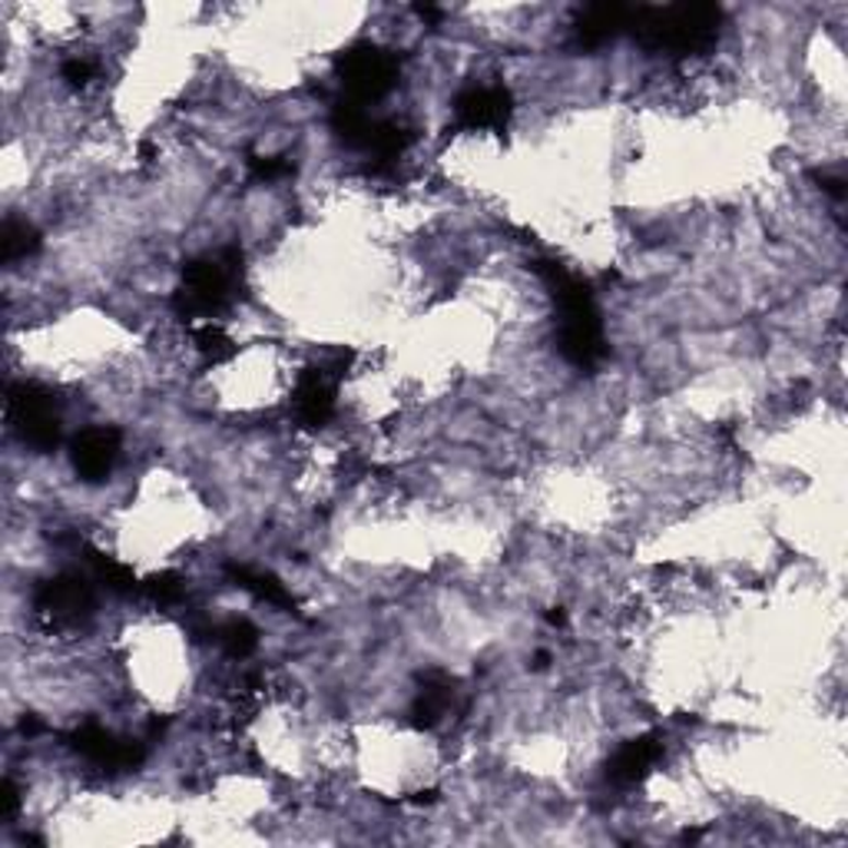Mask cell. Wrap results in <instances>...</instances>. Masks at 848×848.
Instances as JSON below:
<instances>
[{
	"label": "cell",
	"mask_w": 848,
	"mask_h": 848,
	"mask_svg": "<svg viewBox=\"0 0 848 848\" xmlns=\"http://www.w3.org/2000/svg\"><path fill=\"white\" fill-rule=\"evenodd\" d=\"M216 640L232 660H249L259 647V630L249 620H229L216 630Z\"/></svg>",
	"instance_id": "d6986e66"
},
{
	"label": "cell",
	"mask_w": 848,
	"mask_h": 848,
	"mask_svg": "<svg viewBox=\"0 0 848 848\" xmlns=\"http://www.w3.org/2000/svg\"><path fill=\"white\" fill-rule=\"evenodd\" d=\"M338 80L355 103H372L385 96L398 83V57L375 47V44H358L338 57Z\"/></svg>",
	"instance_id": "5b68a950"
},
{
	"label": "cell",
	"mask_w": 848,
	"mask_h": 848,
	"mask_svg": "<svg viewBox=\"0 0 848 848\" xmlns=\"http://www.w3.org/2000/svg\"><path fill=\"white\" fill-rule=\"evenodd\" d=\"M70 746L93 763L96 769H109V773H127L143 766L147 759V746L133 743V740H116L113 733H106L96 722H83L80 730H73Z\"/></svg>",
	"instance_id": "ba28073f"
},
{
	"label": "cell",
	"mask_w": 848,
	"mask_h": 848,
	"mask_svg": "<svg viewBox=\"0 0 848 848\" xmlns=\"http://www.w3.org/2000/svg\"><path fill=\"white\" fill-rule=\"evenodd\" d=\"M60 77H63L70 86H86V83L93 80V63L83 60V57H70V60H63Z\"/></svg>",
	"instance_id": "7402d4cb"
},
{
	"label": "cell",
	"mask_w": 848,
	"mask_h": 848,
	"mask_svg": "<svg viewBox=\"0 0 848 848\" xmlns=\"http://www.w3.org/2000/svg\"><path fill=\"white\" fill-rule=\"evenodd\" d=\"M335 395H338V382L328 379L322 365L302 369L299 382H295V395H292L299 425L322 428L332 418V411H335Z\"/></svg>",
	"instance_id": "9c48e42d"
},
{
	"label": "cell",
	"mask_w": 848,
	"mask_h": 848,
	"mask_svg": "<svg viewBox=\"0 0 848 848\" xmlns=\"http://www.w3.org/2000/svg\"><path fill=\"white\" fill-rule=\"evenodd\" d=\"M451 699H454V683L438 670L425 673L421 689L411 702V725H418V730H434V725L441 722V716L448 712Z\"/></svg>",
	"instance_id": "4fadbf2b"
},
{
	"label": "cell",
	"mask_w": 848,
	"mask_h": 848,
	"mask_svg": "<svg viewBox=\"0 0 848 848\" xmlns=\"http://www.w3.org/2000/svg\"><path fill=\"white\" fill-rule=\"evenodd\" d=\"M531 666H534V670H547V666H550V653H547V650H537Z\"/></svg>",
	"instance_id": "83f0119b"
},
{
	"label": "cell",
	"mask_w": 848,
	"mask_h": 848,
	"mask_svg": "<svg viewBox=\"0 0 848 848\" xmlns=\"http://www.w3.org/2000/svg\"><path fill=\"white\" fill-rule=\"evenodd\" d=\"M225 573H229V580H232L235 586L256 593L259 600L272 603V607H282V611H289V614H299V611H295V596L286 590V583H279V577L263 573V570H253V567H246V564H225Z\"/></svg>",
	"instance_id": "5bb4252c"
},
{
	"label": "cell",
	"mask_w": 848,
	"mask_h": 848,
	"mask_svg": "<svg viewBox=\"0 0 848 848\" xmlns=\"http://www.w3.org/2000/svg\"><path fill=\"white\" fill-rule=\"evenodd\" d=\"M8 421L24 444L47 454L60 444V411L54 395L37 382H14L8 388Z\"/></svg>",
	"instance_id": "277c9868"
},
{
	"label": "cell",
	"mask_w": 848,
	"mask_h": 848,
	"mask_svg": "<svg viewBox=\"0 0 848 848\" xmlns=\"http://www.w3.org/2000/svg\"><path fill=\"white\" fill-rule=\"evenodd\" d=\"M34 607L54 630L77 627L93 614V586L83 573H57L37 586Z\"/></svg>",
	"instance_id": "8992f818"
},
{
	"label": "cell",
	"mask_w": 848,
	"mask_h": 848,
	"mask_svg": "<svg viewBox=\"0 0 848 848\" xmlns=\"http://www.w3.org/2000/svg\"><path fill=\"white\" fill-rule=\"evenodd\" d=\"M531 269L550 289V299L557 305V351L580 372L596 369L607 358V341H603V322L590 282L567 272L554 259H534Z\"/></svg>",
	"instance_id": "6da1fadb"
},
{
	"label": "cell",
	"mask_w": 848,
	"mask_h": 848,
	"mask_svg": "<svg viewBox=\"0 0 848 848\" xmlns=\"http://www.w3.org/2000/svg\"><path fill=\"white\" fill-rule=\"evenodd\" d=\"M415 14H418L421 21H428V24H438V21L444 18V14H441V8H434V4H418V8H415Z\"/></svg>",
	"instance_id": "d4e9b609"
},
{
	"label": "cell",
	"mask_w": 848,
	"mask_h": 848,
	"mask_svg": "<svg viewBox=\"0 0 848 848\" xmlns=\"http://www.w3.org/2000/svg\"><path fill=\"white\" fill-rule=\"evenodd\" d=\"M815 183L832 196V199H845V179L832 176V173H815Z\"/></svg>",
	"instance_id": "cb8c5ba5"
},
{
	"label": "cell",
	"mask_w": 848,
	"mask_h": 848,
	"mask_svg": "<svg viewBox=\"0 0 848 848\" xmlns=\"http://www.w3.org/2000/svg\"><path fill=\"white\" fill-rule=\"evenodd\" d=\"M663 756V736L660 733H643L630 740L627 746L617 750V756L607 763V779L614 786H637L647 779L653 763Z\"/></svg>",
	"instance_id": "7c38bea8"
},
{
	"label": "cell",
	"mask_w": 848,
	"mask_h": 848,
	"mask_svg": "<svg viewBox=\"0 0 848 848\" xmlns=\"http://www.w3.org/2000/svg\"><path fill=\"white\" fill-rule=\"evenodd\" d=\"M372 127H375V119L365 113V106H361V103H355V100L345 96V100H338V103L332 106V130H335L338 140H345L348 147L365 150Z\"/></svg>",
	"instance_id": "9a60e30c"
},
{
	"label": "cell",
	"mask_w": 848,
	"mask_h": 848,
	"mask_svg": "<svg viewBox=\"0 0 848 848\" xmlns=\"http://www.w3.org/2000/svg\"><path fill=\"white\" fill-rule=\"evenodd\" d=\"M153 156H156V147H153V143H140V160H143V163H153Z\"/></svg>",
	"instance_id": "f546056e"
},
{
	"label": "cell",
	"mask_w": 848,
	"mask_h": 848,
	"mask_svg": "<svg viewBox=\"0 0 848 848\" xmlns=\"http://www.w3.org/2000/svg\"><path fill=\"white\" fill-rule=\"evenodd\" d=\"M434 799H438V792H434V789H425V792H415L408 802H411V805H431Z\"/></svg>",
	"instance_id": "4316f807"
},
{
	"label": "cell",
	"mask_w": 848,
	"mask_h": 848,
	"mask_svg": "<svg viewBox=\"0 0 848 848\" xmlns=\"http://www.w3.org/2000/svg\"><path fill=\"white\" fill-rule=\"evenodd\" d=\"M40 232L31 225V222H21V219H8L4 222V235H0V256H4V263H21V259H31L40 253Z\"/></svg>",
	"instance_id": "e0dca14e"
},
{
	"label": "cell",
	"mask_w": 848,
	"mask_h": 848,
	"mask_svg": "<svg viewBox=\"0 0 848 848\" xmlns=\"http://www.w3.org/2000/svg\"><path fill=\"white\" fill-rule=\"evenodd\" d=\"M547 624H550V627H564V624H567V614H564V611H547Z\"/></svg>",
	"instance_id": "f1b7e54d"
},
{
	"label": "cell",
	"mask_w": 848,
	"mask_h": 848,
	"mask_svg": "<svg viewBox=\"0 0 848 848\" xmlns=\"http://www.w3.org/2000/svg\"><path fill=\"white\" fill-rule=\"evenodd\" d=\"M193 341H196L199 355L206 358V365H222V361H229V358L239 351L235 341L225 335V328L216 325V322H199V325H193Z\"/></svg>",
	"instance_id": "ac0fdd59"
},
{
	"label": "cell",
	"mask_w": 848,
	"mask_h": 848,
	"mask_svg": "<svg viewBox=\"0 0 848 848\" xmlns=\"http://www.w3.org/2000/svg\"><path fill=\"white\" fill-rule=\"evenodd\" d=\"M292 173V163L289 160H279V156H249V176L259 179V183H269V179H282Z\"/></svg>",
	"instance_id": "44dd1931"
},
{
	"label": "cell",
	"mask_w": 848,
	"mask_h": 848,
	"mask_svg": "<svg viewBox=\"0 0 848 848\" xmlns=\"http://www.w3.org/2000/svg\"><path fill=\"white\" fill-rule=\"evenodd\" d=\"M21 733H24V736H37V733H44V722L34 719V716H27V719L21 722Z\"/></svg>",
	"instance_id": "484cf974"
},
{
	"label": "cell",
	"mask_w": 848,
	"mask_h": 848,
	"mask_svg": "<svg viewBox=\"0 0 848 848\" xmlns=\"http://www.w3.org/2000/svg\"><path fill=\"white\" fill-rule=\"evenodd\" d=\"M119 431L116 428H86L73 441V467L86 484H100L109 477L116 457H119Z\"/></svg>",
	"instance_id": "30bf717a"
},
{
	"label": "cell",
	"mask_w": 848,
	"mask_h": 848,
	"mask_svg": "<svg viewBox=\"0 0 848 848\" xmlns=\"http://www.w3.org/2000/svg\"><path fill=\"white\" fill-rule=\"evenodd\" d=\"M140 590H143L153 603H160V607H173V603L183 600L186 583H183V577H179L176 570H163V573L147 577V580L140 583Z\"/></svg>",
	"instance_id": "ffe728a7"
},
{
	"label": "cell",
	"mask_w": 848,
	"mask_h": 848,
	"mask_svg": "<svg viewBox=\"0 0 848 848\" xmlns=\"http://www.w3.org/2000/svg\"><path fill=\"white\" fill-rule=\"evenodd\" d=\"M630 14H634V8H627V4H611V0L583 8L580 18H577V24H573L577 47L593 50V47H600V44L614 40L617 34H627Z\"/></svg>",
	"instance_id": "8fae6325"
},
{
	"label": "cell",
	"mask_w": 848,
	"mask_h": 848,
	"mask_svg": "<svg viewBox=\"0 0 848 848\" xmlns=\"http://www.w3.org/2000/svg\"><path fill=\"white\" fill-rule=\"evenodd\" d=\"M83 554H86V564H90L93 577H96L106 590L124 593V596L133 593V590H140V580H137V573H133L127 564H119V560H113V557H106L103 550L86 547V544H83Z\"/></svg>",
	"instance_id": "2e32d148"
},
{
	"label": "cell",
	"mask_w": 848,
	"mask_h": 848,
	"mask_svg": "<svg viewBox=\"0 0 848 848\" xmlns=\"http://www.w3.org/2000/svg\"><path fill=\"white\" fill-rule=\"evenodd\" d=\"M18 812H21V789L14 786V779H4V786H0V818L14 822Z\"/></svg>",
	"instance_id": "603a6c76"
},
{
	"label": "cell",
	"mask_w": 848,
	"mask_h": 848,
	"mask_svg": "<svg viewBox=\"0 0 848 848\" xmlns=\"http://www.w3.org/2000/svg\"><path fill=\"white\" fill-rule=\"evenodd\" d=\"M722 27V11L716 4H670V8H634L627 34L653 50L670 57L706 54Z\"/></svg>",
	"instance_id": "7a4b0ae2"
},
{
	"label": "cell",
	"mask_w": 848,
	"mask_h": 848,
	"mask_svg": "<svg viewBox=\"0 0 848 848\" xmlns=\"http://www.w3.org/2000/svg\"><path fill=\"white\" fill-rule=\"evenodd\" d=\"M242 279V253L235 246L222 249L219 256H206V259H193L183 266V286L173 295V312L193 328L202 322H212V315H219L239 289Z\"/></svg>",
	"instance_id": "3957f363"
},
{
	"label": "cell",
	"mask_w": 848,
	"mask_h": 848,
	"mask_svg": "<svg viewBox=\"0 0 848 848\" xmlns=\"http://www.w3.org/2000/svg\"><path fill=\"white\" fill-rule=\"evenodd\" d=\"M514 113V96L508 86H467L454 100V127L457 130H504Z\"/></svg>",
	"instance_id": "52a82bcc"
}]
</instances>
